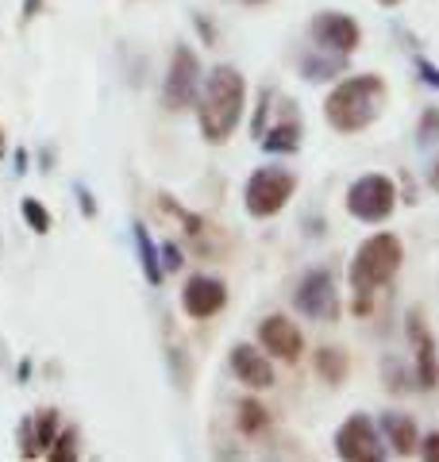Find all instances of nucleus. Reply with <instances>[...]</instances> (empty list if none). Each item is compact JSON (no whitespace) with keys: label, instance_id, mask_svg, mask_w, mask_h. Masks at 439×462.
I'll return each mask as SVG.
<instances>
[{"label":"nucleus","instance_id":"1","mask_svg":"<svg viewBox=\"0 0 439 462\" xmlns=\"http://www.w3.org/2000/svg\"><path fill=\"white\" fill-rule=\"evenodd\" d=\"M197 124H201V135L204 143H228L236 135V127L247 112V81L236 66H212L204 74L201 85V97H197Z\"/></svg>","mask_w":439,"mask_h":462},{"label":"nucleus","instance_id":"2","mask_svg":"<svg viewBox=\"0 0 439 462\" xmlns=\"http://www.w3.org/2000/svg\"><path fill=\"white\" fill-rule=\"evenodd\" d=\"M401 263H405V243L393 236V231H374V236H366L355 247L350 266H347V282H350V293H355V300H350V312H355V316H370L374 293L397 278Z\"/></svg>","mask_w":439,"mask_h":462},{"label":"nucleus","instance_id":"3","mask_svg":"<svg viewBox=\"0 0 439 462\" xmlns=\"http://www.w3.org/2000/svg\"><path fill=\"white\" fill-rule=\"evenodd\" d=\"M389 105V85L378 74H355L343 78L324 100V120L332 132L340 135H359L366 127H374L382 120V112Z\"/></svg>","mask_w":439,"mask_h":462},{"label":"nucleus","instance_id":"4","mask_svg":"<svg viewBox=\"0 0 439 462\" xmlns=\"http://www.w3.org/2000/svg\"><path fill=\"white\" fill-rule=\"evenodd\" d=\"M293 193H297V173L285 166H258L251 178H247L243 189V205L255 220H270V216L282 212Z\"/></svg>","mask_w":439,"mask_h":462},{"label":"nucleus","instance_id":"5","mask_svg":"<svg viewBox=\"0 0 439 462\" xmlns=\"http://www.w3.org/2000/svg\"><path fill=\"white\" fill-rule=\"evenodd\" d=\"M293 309L301 316H309L316 324H335L340 320V289H335V273L328 266H313L301 273L297 289H293Z\"/></svg>","mask_w":439,"mask_h":462},{"label":"nucleus","instance_id":"6","mask_svg":"<svg viewBox=\"0 0 439 462\" xmlns=\"http://www.w3.org/2000/svg\"><path fill=\"white\" fill-rule=\"evenodd\" d=\"M201 85H204V66L193 47L178 42L170 54V66H166V81H163V105L170 112H185L197 105L201 97Z\"/></svg>","mask_w":439,"mask_h":462},{"label":"nucleus","instance_id":"7","mask_svg":"<svg viewBox=\"0 0 439 462\" xmlns=\"http://www.w3.org/2000/svg\"><path fill=\"white\" fill-rule=\"evenodd\" d=\"M397 208V185L386 173H362L347 189V212L359 224H386Z\"/></svg>","mask_w":439,"mask_h":462},{"label":"nucleus","instance_id":"8","mask_svg":"<svg viewBox=\"0 0 439 462\" xmlns=\"http://www.w3.org/2000/svg\"><path fill=\"white\" fill-rule=\"evenodd\" d=\"M335 455L347 462H382V458H389V447L382 439V428H378L370 416L355 412L335 431Z\"/></svg>","mask_w":439,"mask_h":462},{"label":"nucleus","instance_id":"9","mask_svg":"<svg viewBox=\"0 0 439 462\" xmlns=\"http://www.w3.org/2000/svg\"><path fill=\"white\" fill-rule=\"evenodd\" d=\"M405 336H408V346H413V382L416 389H435L439 385V351H435V339L428 324H424V309H408L405 316Z\"/></svg>","mask_w":439,"mask_h":462},{"label":"nucleus","instance_id":"10","mask_svg":"<svg viewBox=\"0 0 439 462\" xmlns=\"http://www.w3.org/2000/svg\"><path fill=\"white\" fill-rule=\"evenodd\" d=\"M309 39L320 51L355 54L362 47V27L355 16H347V12H316L313 23H309Z\"/></svg>","mask_w":439,"mask_h":462},{"label":"nucleus","instance_id":"11","mask_svg":"<svg viewBox=\"0 0 439 462\" xmlns=\"http://www.w3.org/2000/svg\"><path fill=\"white\" fill-rule=\"evenodd\" d=\"M258 346L262 351H270V358H282V363H301L304 355V336L301 328L289 320V316L274 312L266 320L258 324Z\"/></svg>","mask_w":439,"mask_h":462},{"label":"nucleus","instance_id":"12","mask_svg":"<svg viewBox=\"0 0 439 462\" xmlns=\"http://www.w3.org/2000/svg\"><path fill=\"white\" fill-rule=\"evenodd\" d=\"M224 305H228V285L220 278H209V273H193L182 289V309L193 320H209Z\"/></svg>","mask_w":439,"mask_h":462},{"label":"nucleus","instance_id":"13","mask_svg":"<svg viewBox=\"0 0 439 462\" xmlns=\"http://www.w3.org/2000/svg\"><path fill=\"white\" fill-rule=\"evenodd\" d=\"M231 363V374L247 385V389H270L277 378H274V363L262 346H251V343H236L228 355Z\"/></svg>","mask_w":439,"mask_h":462},{"label":"nucleus","instance_id":"14","mask_svg":"<svg viewBox=\"0 0 439 462\" xmlns=\"http://www.w3.org/2000/svg\"><path fill=\"white\" fill-rule=\"evenodd\" d=\"M378 428H382V439L397 458L420 455V428H416V420L408 412H382Z\"/></svg>","mask_w":439,"mask_h":462},{"label":"nucleus","instance_id":"15","mask_svg":"<svg viewBox=\"0 0 439 462\" xmlns=\"http://www.w3.org/2000/svg\"><path fill=\"white\" fill-rule=\"evenodd\" d=\"M301 135H304V127L297 120V112H285V120L270 124V132H262L258 143L266 154H293V151H301Z\"/></svg>","mask_w":439,"mask_h":462},{"label":"nucleus","instance_id":"16","mask_svg":"<svg viewBox=\"0 0 439 462\" xmlns=\"http://www.w3.org/2000/svg\"><path fill=\"white\" fill-rule=\"evenodd\" d=\"M131 239H135V254H139L143 278L151 282V285H163V278H166V270H163V251L154 247L151 231H146L143 224H135V227H131Z\"/></svg>","mask_w":439,"mask_h":462},{"label":"nucleus","instance_id":"17","mask_svg":"<svg viewBox=\"0 0 439 462\" xmlns=\"http://www.w3.org/2000/svg\"><path fill=\"white\" fill-rule=\"evenodd\" d=\"M320 51V47H316ZM347 69V54H332V51H320V54H304L301 58V74L309 81H328L335 74Z\"/></svg>","mask_w":439,"mask_h":462},{"label":"nucleus","instance_id":"18","mask_svg":"<svg viewBox=\"0 0 439 462\" xmlns=\"http://www.w3.org/2000/svg\"><path fill=\"white\" fill-rule=\"evenodd\" d=\"M316 374L328 385H343L347 374H350V358H347L343 346H320L316 351Z\"/></svg>","mask_w":439,"mask_h":462},{"label":"nucleus","instance_id":"19","mask_svg":"<svg viewBox=\"0 0 439 462\" xmlns=\"http://www.w3.org/2000/svg\"><path fill=\"white\" fill-rule=\"evenodd\" d=\"M236 424L243 436H262V431L270 428V409L255 397H243L239 401V412H236Z\"/></svg>","mask_w":439,"mask_h":462},{"label":"nucleus","instance_id":"20","mask_svg":"<svg viewBox=\"0 0 439 462\" xmlns=\"http://www.w3.org/2000/svg\"><path fill=\"white\" fill-rule=\"evenodd\" d=\"M32 431H35L39 455H47L51 443H54V436H58V409H42L39 416H32Z\"/></svg>","mask_w":439,"mask_h":462},{"label":"nucleus","instance_id":"21","mask_svg":"<svg viewBox=\"0 0 439 462\" xmlns=\"http://www.w3.org/2000/svg\"><path fill=\"white\" fill-rule=\"evenodd\" d=\"M20 212H23V224H27V227H32V231H35V236H47V231H51V224H54V220H51V212H47V208H42V205H39V200H35V197H23V205H20Z\"/></svg>","mask_w":439,"mask_h":462},{"label":"nucleus","instance_id":"22","mask_svg":"<svg viewBox=\"0 0 439 462\" xmlns=\"http://www.w3.org/2000/svg\"><path fill=\"white\" fill-rule=\"evenodd\" d=\"M416 139H420V147H435L439 143V108L428 105L420 112V120H416Z\"/></svg>","mask_w":439,"mask_h":462},{"label":"nucleus","instance_id":"23","mask_svg":"<svg viewBox=\"0 0 439 462\" xmlns=\"http://www.w3.org/2000/svg\"><path fill=\"white\" fill-rule=\"evenodd\" d=\"M51 462H70V458H78V431L66 428V431H58L54 443H51V451H47Z\"/></svg>","mask_w":439,"mask_h":462},{"label":"nucleus","instance_id":"24","mask_svg":"<svg viewBox=\"0 0 439 462\" xmlns=\"http://www.w3.org/2000/svg\"><path fill=\"white\" fill-rule=\"evenodd\" d=\"M158 251H163V270H166V273H178V270L185 266V254H182L178 243H163Z\"/></svg>","mask_w":439,"mask_h":462},{"label":"nucleus","instance_id":"25","mask_svg":"<svg viewBox=\"0 0 439 462\" xmlns=\"http://www.w3.org/2000/svg\"><path fill=\"white\" fill-rule=\"evenodd\" d=\"M73 197H78V205H81V212H85V220H93L97 216V200H93V189L85 181H73Z\"/></svg>","mask_w":439,"mask_h":462},{"label":"nucleus","instance_id":"26","mask_svg":"<svg viewBox=\"0 0 439 462\" xmlns=\"http://www.w3.org/2000/svg\"><path fill=\"white\" fill-rule=\"evenodd\" d=\"M20 455L23 458H35L39 455V447H35V431H32V416L20 424Z\"/></svg>","mask_w":439,"mask_h":462},{"label":"nucleus","instance_id":"27","mask_svg":"<svg viewBox=\"0 0 439 462\" xmlns=\"http://www.w3.org/2000/svg\"><path fill=\"white\" fill-rule=\"evenodd\" d=\"M386 385L393 389V393H408V389H413V385L405 382V370L401 366H389V363H386Z\"/></svg>","mask_w":439,"mask_h":462},{"label":"nucleus","instance_id":"28","mask_svg":"<svg viewBox=\"0 0 439 462\" xmlns=\"http://www.w3.org/2000/svg\"><path fill=\"white\" fill-rule=\"evenodd\" d=\"M420 455H424V462H439V431H428V436L420 439Z\"/></svg>","mask_w":439,"mask_h":462},{"label":"nucleus","instance_id":"29","mask_svg":"<svg viewBox=\"0 0 439 462\" xmlns=\"http://www.w3.org/2000/svg\"><path fill=\"white\" fill-rule=\"evenodd\" d=\"M416 69H420V78L432 85V89H439V69L428 62V58H416Z\"/></svg>","mask_w":439,"mask_h":462},{"label":"nucleus","instance_id":"30","mask_svg":"<svg viewBox=\"0 0 439 462\" xmlns=\"http://www.w3.org/2000/svg\"><path fill=\"white\" fill-rule=\"evenodd\" d=\"M12 162H16V166H12V170H16V178H23V173H27V151H23V147H16V154H12Z\"/></svg>","mask_w":439,"mask_h":462},{"label":"nucleus","instance_id":"31","mask_svg":"<svg viewBox=\"0 0 439 462\" xmlns=\"http://www.w3.org/2000/svg\"><path fill=\"white\" fill-rule=\"evenodd\" d=\"M39 5H42V0H23V20H35L39 16Z\"/></svg>","mask_w":439,"mask_h":462},{"label":"nucleus","instance_id":"32","mask_svg":"<svg viewBox=\"0 0 439 462\" xmlns=\"http://www.w3.org/2000/svg\"><path fill=\"white\" fill-rule=\"evenodd\" d=\"M16 378H20V385H23L27 378H32V358H23V363L16 366Z\"/></svg>","mask_w":439,"mask_h":462},{"label":"nucleus","instance_id":"33","mask_svg":"<svg viewBox=\"0 0 439 462\" xmlns=\"http://www.w3.org/2000/svg\"><path fill=\"white\" fill-rule=\"evenodd\" d=\"M428 185H432V189L439 193V158H435V162L428 166Z\"/></svg>","mask_w":439,"mask_h":462},{"label":"nucleus","instance_id":"34","mask_svg":"<svg viewBox=\"0 0 439 462\" xmlns=\"http://www.w3.org/2000/svg\"><path fill=\"white\" fill-rule=\"evenodd\" d=\"M5 154H8V143H5V127H0V162H5Z\"/></svg>","mask_w":439,"mask_h":462},{"label":"nucleus","instance_id":"35","mask_svg":"<svg viewBox=\"0 0 439 462\" xmlns=\"http://www.w3.org/2000/svg\"><path fill=\"white\" fill-rule=\"evenodd\" d=\"M382 8H397V5H405V0H378Z\"/></svg>","mask_w":439,"mask_h":462},{"label":"nucleus","instance_id":"36","mask_svg":"<svg viewBox=\"0 0 439 462\" xmlns=\"http://www.w3.org/2000/svg\"><path fill=\"white\" fill-rule=\"evenodd\" d=\"M243 5H266V0H243Z\"/></svg>","mask_w":439,"mask_h":462}]
</instances>
